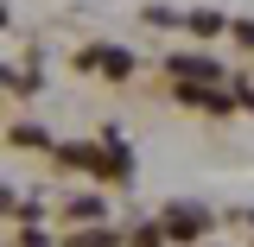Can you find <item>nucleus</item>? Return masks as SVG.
Wrapping results in <instances>:
<instances>
[{"label":"nucleus","instance_id":"obj_1","mask_svg":"<svg viewBox=\"0 0 254 247\" xmlns=\"http://www.w3.org/2000/svg\"><path fill=\"white\" fill-rule=\"evenodd\" d=\"M159 228H165V241H178V247H203V235H210V209L172 203V209L159 216Z\"/></svg>","mask_w":254,"mask_h":247},{"label":"nucleus","instance_id":"obj_2","mask_svg":"<svg viewBox=\"0 0 254 247\" xmlns=\"http://www.w3.org/2000/svg\"><path fill=\"white\" fill-rule=\"evenodd\" d=\"M95 171H102V178H133V152H127L121 140H108V146L95 152Z\"/></svg>","mask_w":254,"mask_h":247},{"label":"nucleus","instance_id":"obj_3","mask_svg":"<svg viewBox=\"0 0 254 247\" xmlns=\"http://www.w3.org/2000/svg\"><path fill=\"white\" fill-rule=\"evenodd\" d=\"M172 76H190V83H216L222 70H216V63H203V57H172Z\"/></svg>","mask_w":254,"mask_h":247},{"label":"nucleus","instance_id":"obj_4","mask_svg":"<svg viewBox=\"0 0 254 247\" xmlns=\"http://www.w3.org/2000/svg\"><path fill=\"white\" fill-rule=\"evenodd\" d=\"M64 247H121V241H115V228H70Z\"/></svg>","mask_w":254,"mask_h":247},{"label":"nucleus","instance_id":"obj_5","mask_svg":"<svg viewBox=\"0 0 254 247\" xmlns=\"http://www.w3.org/2000/svg\"><path fill=\"white\" fill-rule=\"evenodd\" d=\"M64 216H70V222H83V228H89V222H102V197H76V203H70Z\"/></svg>","mask_w":254,"mask_h":247},{"label":"nucleus","instance_id":"obj_6","mask_svg":"<svg viewBox=\"0 0 254 247\" xmlns=\"http://www.w3.org/2000/svg\"><path fill=\"white\" fill-rule=\"evenodd\" d=\"M102 70H108V76H127V70H133V57H121V51H108V57H102Z\"/></svg>","mask_w":254,"mask_h":247},{"label":"nucleus","instance_id":"obj_7","mask_svg":"<svg viewBox=\"0 0 254 247\" xmlns=\"http://www.w3.org/2000/svg\"><path fill=\"white\" fill-rule=\"evenodd\" d=\"M0 209H19V197H13V190H6V184H0Z\"/></svg>","mask_w":254,"mask_h":247},{"label":"nucleus","instance_id":"obj_8","mask_svg":"<svg viewBox=\"0 0 254 247\" xmlns=\"http://www.w3.org/2000/svg\"><path fill=\"white\" fill-rule=\"evenodd\" d=\"M203 247H210V241H203Z\"/></svg>","mask_w":254,"mask_h":247}]
</instances>
